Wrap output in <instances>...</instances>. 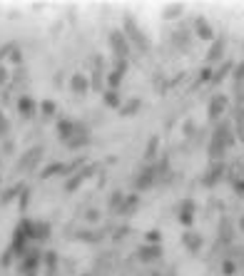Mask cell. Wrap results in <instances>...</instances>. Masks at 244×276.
<instances>
[{
	"label": "cell",
	"mask_w": 244,
	"mask_h": 276,
	"mask_svg": "<svg viewBox=\"0 0 244 276\" xmlns=\"http://www.w3.org/2000/svg\"><path fill=\"white\" fill-rule=\"evenodd\" d=\"M110 48L117 55V60H125L130 55V45H127V35L122 30H112L110 32Z\"/></svg>",
	"instance_id": "obj_1"
},
{
	"label": "cell",
	"mask_w": 244,
	"mask_h": 276,
	"mask_svg": "<svg viewBox=\"0 0 244 276\" xmlns=\"http://www.w3.org/2000/svg\"><path fill=\"white\" fill-rule=\"evenodd\" d=\"M125 35H130L142 50H150V37L145 35V32L140 30L137 25H135V20H132V15H127L125 18Z\"/></svg>",
	"instance_id": "obj_2"
},
{
	"label": "cell",
	"mask_w": 244,
	"mask_h": 276,
	"mask_svg": "<svg viewBox=\"0 0 244 276\" xmlns=\"http://www.w3.org/2000/svg\"><path fill=\"white\" fill-rule=\"evenodd\" d=\"M88 142H90L88 127H80V124H77V127H75V134L67 140V147H70V150H80V147H85Z\"/></svg>",
	"instance_id": "obj_3"
},
{
	"label": "cell",
	"mask_w": 244,
	"mask_h": 276,
	"mask_svg": "<svg viewBox=\"0 0 244 276\" xmlns=\"http://www.w3.org/2000/svg\"><path fill=\"white\" fill-rule=\"evenodd\" d=\"M224 107H227V97L224 95H214L212 102H210V110H207L210 120H219L222 112H224Z\"/></svg>",
	"instance_id": "obj_4"
},
{
	"label": "cell",
	"mask_w": 244,
	"mask_h": 276,
	"mask_svg": "<svg viewBox=\"0 0 244 276\" xmlns=\"http://www.w3.org/2000/svg\"><path fill=\"white\" fill-rule=\"evenodd\" d=\"M222 177H224V164H222V162H214L212 167H210V172L205 174L202 184H205V187H214V184L219 182Z\"/></svg>",
	"instance_id": "obj_5"
},
{
	"label": "cell",
	"mask_w": 244,
	"mask_h": 276,
	"mask_svg": "<svg viewBox=\"0 0 244 276\" xmlns=\"http://www.w3.org/2000/svg\"><path fill=\"white\" fill-rule=\"evenodd\" d=\"M157 179V174H154V167H145L140 174H137V179H135V187L137 189H150Z\"/></svg>",
	"instance_id": "obj_6"
},
{
	"label": "cell",
	"mask_w": 244,
	"mask_h": 276,
	"mask_svg": "<svg viewBox=\"0 0 244 276\" xmlns=\"http://www.w3.org/2000/svg\"><path fill=\"white\" fill-rule=\"evenodd\" d=\"M140 261H145V264H150V261H154V259H159L162 256V246L159 244H145L140 251Z\"/></svg>",
	"instance_id": "obj_7"
},
{
	"label": "cell",
	"mask_w": 244,
	"mask_h": 276,
	"mask_svg": "<svg viewBox=\"0 0 244 276\" xmlns=\"http://www.w3.org/2000/svg\"><path fill=\"white\" fill-rule=\"evenodd\" d=\"M88 87H90V85H88V77H85L83 72H75V75L70 77V90L75 92V95H85Z\"/></svg>",
	"instance_id": "obj_8"
},
{
	"label": "cell",
	"mask_w": 244,
	"mask_h": 276,
	"mask_svg": "<svg viewBox=\"0 0 244 276\" xmlns=\"http://www.w3.org/2000/svg\"><path fill=\"white\" fill-rule=\"evenodd\" d=\"M40 264H43V254L40 251H30L28 256H23V271H28V274H32Z\"/></svg>",
	"instance_id": "obj_9"
},
{
	"label": "cell",
	"mask_w": 244,
	"mask_h": 276,
	"mask_svg": "<svg viewBox=\"0 0 244 276\" xmlns=\"http://www.w3.org/2000/svg\"><path fill=\"white\" fill-rule=\"evenodd\" d=\"M48 237H50V224H48V221H32V237L30 239L45 242Z\"/></svg>",
	"instance_id": "obj_10"
},
{
	"label": "cell",
	"mask_w": 244,
	"mask_h": 276,
	"mask_svg": "<svg viewBox=\"0 0 244 276\" xmlns=\"http://www.w3.org/2000/svg\"><path fill=\"white\" fill-rule=\"evenodd\" d=\"M182 244L187 246L192 254H197V251L202 249V237H199V234H194V232H187V234L182 237Z\"/></svg>",
	"instance_id": "obj_11"
},
{
	"label": "cell",
	"mask_w": 244,
	"mask_h": 276,
	"mask_svg": "<svg viewBox=\"0 0 244 276\" xmlns=\"http://www.w3.org/2000/svg\"><path fill=\"white\" fill-rule=\"evenodd\" d=\"M40 154H43V147H32L30 152H25V157L18 162V167H20V169H30L32 164L37 162V157H40Z\"/></svg>",
	"instance_id": "obj_12"
},
{
	"label": "cell",
	"mask_w": 244,
	"mask_h": 276,
	"mask_svg": "<svg viewBox=\"0 0 244 276\" xmlns=\"http://www.w3.org/2000/svg\"><path fill=\"white\" fill-rule=\"evenodd\" d=\"M92 169H83V172H77V174H72V179H67V184H65V192H75L80 184L88 179V174H90Z\"/></svg>",
	"instance_id": "obj_13"
},
{
	"label": "cell",
	"mask_w": 244,
	"mask_h": 276,
	"mask_svg": "<svg viewBox=\"0 0 244 276\" xmlns=\"http://www.w3.org/2000/svg\"><path fill=\"white\" fill-rule=\"evenodd\" d=\"M75 127H77V124L70 122V120H60V122H58V134H60V140L67 142V140L75 134Z\"/></svg>",
	"instance_id": "obj_14"
},
{
	"label": "cell",
	"mask_w": 244,
	"mask_h": 276,
	"mask_svg": "<svg viewBox=\"0 0 244 276\" xmlns=\"http://www.w3.org/2000/svg\"><path fill=\"white\" fill-rule=\"evenodd\" d=\"M194 28H197V35H199L202 40H212V37H214L212 28H210V23H207L205 18H197V23H194Z\"/></svg>",
	"instance_id": "obj_15"
},
{
	"label": "cell",
	"mask_w": 244,
	"mask_h": 276,
	"mask_svg": "<svg viewBox=\"0 0 244 276\" xmlns=\"http://www.w3.org/2000/svg\"><path fill=\"white\" fill-rule=\"evenodd\" d=\"M18 110H20L23 117H32V112H35V102H32V97H20Z\"/></svg>",
	"instance_id": "obj_16"
},
{
	"label": "cell",
	"mask_w": 244,
	"mask_h": 276,
	"mask_svg": "<svg viewBox=\"0 0 244 276\" xmlns=\"http://www.w3.org/2000/svg\"><path fill=\"white\" fill-rule=\"evenodd\" d=\"M222 55H224V40H214L212 48H210V53H207V60L214 62V60H219Z\"/></svg>",
	"instance_id": "obj_17"
},
{
	"label": "cell",
	"mask_w": 244,
	"mask_h": 276,
	"mask_svg": "<svg viewBox=\"0 0 244 276\" xmlns=\"http://www.w3.org/2000/svg\"><path fill=\"white\" fill-rule=\"evenodd\" d=\"M55 174H65V164H62V162H53V164H48V167L43 169V179H50V177H55Z\"/></svg>",
	"instance_id": "obj_18"
},
{
	"label": "cell",
	"mask_w": 244,
	"mask_h": 276,
	"mask_svg": "<svg viewBox=\"0 0 244 276\" xmlns=\"http://www.w3.org/2000/svg\"><path fill=\"white\" fill-rule=\"evenodd\" d=\"M140 110V100H130V102H125L120 107V112H122V117H130V115H135Z\"/></svg>",
	"instance_id": "obj_19"
},
{
	"label": "cell",
	"mask_w": 244,
	"mask_h": 276,
	"mask_svg": "<svg viewBox=\"0 0 244 276\" xmlns=\"http://www.w3.org/2000/svg\"><path fill=\"white\" fill-rule=\"evenodd\" d=\"M102 97H105V102H107L110 107H122V97L117 95V90H107Z\"/></svg>",
	"instance_id": "obj_20"
},
{
	"label": "cell",
	"mask_w": 244,
	"mask_h": 276,
	"mask_svg": "<svg viewBox=\"0 0 244 276\" xmlns=\"http://www.w3.org/2000/svg\"><path fill=\"white\" fill-rule=\"evenodd\" d=\"M135 207H137V194H130V197H125V202H122L120 212H122V214H130Z\"/></svg>",
	"instance_id": "obj_21"
},
{
	"label": "cell",
	"mask_w": 244,
	"mask_h": 276,
	"mask_svg": "<svg viewBox=\"0 0 244 276\" xmlns=\"http://www.w3.org/2000/svg\"><path fill=\"white\" fill-rule=\"evenodd\" d=\"M182 5H167L165 8V13H162V18H167V20H172V18H177V15H182Z\"/></svg>",
	"instance_id": "obj_22"
},
{
	"label": "cell",
	"mask_w": 244,
	"mask_h": 276,
	"mask_svg": "<svg viewBox=\"0 0 244 276\" xmlns=\"http://www.w3.org/2000/svg\"><path fill=\"white\" fill-rule=\"evenodd\" d=\"M157 147H159V137H152L150 145H147V150H145V159H154L157 157Z\"/></svg>",
	"instance_id": "obj_23"
},
{
	"label": "cell",
	"mask_w": 244,
	"mask_h": 276,
	"mask_svg": "<svg viewBox=\"0 0 244 276\" xmlns=\"http://www.w3.org/2000/svg\"><path fill=\"white\" fill-rule=\"evenodd\" d=\"M219 237H222L224 242H229V239H232V226H229V221H227V219H222V224H219Z\"/></svg>",
	"instance_id": "obj_24"
},
{
	"label": "cell",
	"mask_w": 244,
	"mask_h": 276,
	"mask_svg": "<svg viewBox=\"0 0 244 276\" xmlns=\"http://www.w3.org/2000/svg\"><path fill=\"white\" fill-rule=\"evenodd\" d=\"M175 45L187 48V45H189V32H187V30H177V32H175Z\"/></svg>",
	"instance_id": "obj_25"
},
{
	"label": "cell",
	"mask_w": 244,
	"mask_h": 276,
	"mask_svg": "<svg viewBox=\"0 0 244 276\" xmlns=\"http://www.w3.org/2000/svg\"><path fill=\"white\" fill-rule=\"evenodd\" d=\"M107 82H110V90H117V85L122 82V72H117V70H112V72L107 75Z\"/></svg>",
	"instance_id": "obj_26"
},
{
	"label": "cell",
	"mask_w": 244,
	"mask_h": 276,
	"mask_svg": "<svg viewBox=\"0 0 244 276\" xmlns=\"http://www.w3.org/2000/svg\"><path fill=\"white\" fill-rule=\"evenodd\" d=\"M40 110H43V115H48V117H53V115H55V102H50V100H45V102L40 105Z\"/></svg>",
	"instance_id": "obj_27"
},
{
	"label": "cell",
	"mask_w": 244,
	"mask_h": 276,
	"mask_svg": "<svg viewBox=\"0 0 244 276\" xmlns=\"http://www.w3.org/2000/svg\"><path fill=\"white\" fill-rule=\"evenodd\" d=\"M222 271H224L227 276H232L234 271H237V264H234V261H229V259H224V261H222Z\"/></svg>",
	"instance_id": "obj_28"
},
{
	"label": "cell",
	"mask_w": 244,
	"mask_h": 276,
	"mask_svg": "<svg viewBox=\"0 0 244 276\" xmlns=\"http://www.w3.org/2000/svg\"><path fill=\"white\" fill-rule=\"evenodd\" d=\"M229 70H232V62H227V65H222V67H219V70L214 72V82H219V80H222V77H224V75H227Z\"/></svg>",
	"instance_id": "obj_29"
},
{
	"label": "cell",
	"mask_w": 244,
	"mask_h": 276,
	"mask_svg": "<svg viewBox=\"0 0 244 276\" xmlns=\"http://www.w3.org/2000/svg\"><path fill=\"white\" fill-rule=\"evenodd\" d=\"M237 137L244 142V112H239V117H237Z\"/></svg>",
	"instance_id": "obj_30"
},
{
	"label": "cell",
	"mask_w": 244,
	"mask_h": 276,
	"mask_svg": "<svg viewBox=\"0 0 244 276\" xmlns=\"http://www.w3.org/2000/svg\"><path fill=\"white\" fill-rule=\"evenodd\" d=\"M8 129H10V124H8V120H5V115L0 112V137H5Z\"/></svg>",
	"instance_id": "obj_31"
},
{
	"label": "cell",
	"mask_w": 244,
	"mask_h": 276,
	"mask_svg": "<svg viewBox=\"0 0 244 276\" xmlns=\"http://www.w3.org/2000/svg\"><path fill=\"white\" fill-rule=\"evenodd\" d=\"M18 192H23V189H20V187H13V189H8V192L3 194V202H10V199H13Z\"/></svg>",
	"instance_id": "obj_32"
},
{
	"label": "cell",
	"mask_w": 244,
	"mask_h": 276,
	"mask_svg": "<svg viewBox=\"0 0 244 276\" xmlns=\"http://www.w3.org/2000/svg\"><path fill=\"white\" fill-rule=\"evenodd\" d=\"M192 219H194L192 212H180V221H182L184 226H189V224H192Z\"/></svg>",
	"instance_id": "obj_33"
},
{
	"label": "cell",
	"mask_w": 244,
	"mask_h": 276,
	"mask_svg": "<svg viewBox=\"0 0 244 276\" xmlns=\"http://www.w3.org/2000/svg\"><path fill=\"white\" fill-rule=\"evenodd\" d=\"M147 244H159V232H147Z\"/></svg>",
	"instance_id": "obj_34"
},
{
	"label": "cell",
	"mask_w": 244,
	"mask_h": 276,
	"mask_svg": "<svg viewBox=\"0 0 244 276\" xmlns=\"http://www.w3.org/2000/svg\"><path fill=\"white\" fill-rule=\"evenodd\" d=\"M234 80H244V62H239L234 67Z\"/></svg>",
	"instance_id": "obj_35"
},
{
	"label": "cell",
	"mask_w": 244,
	"mask_h": 276,
	"mask_svg": "<svg viewBox=\"0 0 244 276\" xmlns=\"http://www.w3.org/2000/svg\"><path fill=\"white\" fill-rule=\"evenodd\" d=\"M210 77H212V70H202L199 72V82H207Z\"/></svg>",
	"instance_id": "obj_36"
},
{
	"label": "cell",
	"mask_w": 244,
	"mask_h": 276,
	"mask_svg": "<svg viewBox=\"0 0 244 276\" xmlns=\"http://www.w3.org/2000/svg\"><path fill=\"white\" fill-rule=\"evenodd\" d=\"M92 85H95V90H102V82H100V72H95V75H92Z\"/></svg>",
	"instance_id": "obj_37"
},
{
	"label": "cell",
	"mask_w": 244,
	"mask_h": 276,
	"mask_svg": "<svg viewBox=\"0 0 244 276\" xmlns=\"http://www.w3.org/2000/svg\"><path fill=\"white\" fill-rule=\"evenodd\" d=\"M20 207H23V209L28 207V189H23V192H20Z\"/></svg>",
	"instance_id": "obj_38"
},
{
	"label": "cell",
	"mask_w": 244,
	"mask_h": 276,
	"mask_svg": "<svg viewBox=\"0 0 244 276\" xmlns=\"http://www.w3.org/2000/svg\"><path fill=\"white\" fill-rule=\"evenodd\" d=\"M182 212H194V204H192V199H187L182 204Z\"/></svg>",
	"instance_id": "obj_39"
},
{
	"label": "cell",
	"mask_w": 244,
	"mask_h": 276,
	"mask_svg": "<svg viewBox=\"0 0 244 276\" xmlns=\"http://www.w3.org/2000/svg\"><path fill=\"white\" fill-rule=\"evenodd\" d=\"M10 60H13V62H20V53H18V50H13V55H10Z\"/></svg>",
	"instance_id": "obj_40"
},
{
	"label": "cell",
	"mask_w": 244,
	"mask_h": 276,
	"mask_svg": "<svg viewBox=\"0 0 244 276\" xmlns=\"http://www.w3.org/2000/svg\"><path fill=\"white\" fill-rule=\"evenodd\" d=\"M5 80H8V72H5V70H0V82H5Z\"/></svg>",
	"instance_id": "obj_41"
},
{
	"label": "cell",
	"mask_w": 244,
	"mask_h": 276,
	"mask_svg": "<svg viewBox=\"0 0 244 276\" xmlns=\"http://www.w3.org/2000/svg\"><path fill=\"white\" fill-rule=\"evenodd\" d=\"M237 192H244V182H237Z\"/></svg>",
	"instance_id": "obj_42"
}]
</instances>
